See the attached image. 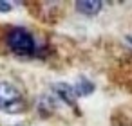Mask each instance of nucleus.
Returning <instances> with one entry per match:
<instances>
[{
  "mask_svg": "<svg viewBox=\"0 0 132 126\" xmlns=\"http://www.w3.org/2000/svg\"><path fill=\"white\" fill-rule=\"evenodd\" d=\"M6 43L9 51L16 56H33L36 51V42L33 34L24 27H11L6 34Z\"/></svg>",
  "mask_w": 132,
  "mask_h": 126,
  "instance_id": "1",
  "label": "nucleus"
},
{
  "mask_svg": "<svg viewBox=\"0 0 132 126\" xmlns=\"http://www.w3.org/2000/svg\"><path fill=\"white\" fill-rule=\"evenodd\" d=\"M26 110V99L18 86L9 81H0V112L4 113H22Z\"/></svg>",
  "mask_w": 132,
  "mask_h": 126,
  "instance_id": "2",
  "label": "nucleus"
},
{
  "mask_svg": "<svg viewBox=\"0 0 132 126\" xmlns=\"http://www.w3.org/2000/svg\"><path fill=\"white\" fill-rule=\"evenodd\" d=\"M53 90L56 92V95L62 101H65L69 106L76 108V94H74V90H72L71 85H67V83H56V85H53Z\"/></svg>",
  "mask_w": 132,
  "mask_h": 126,
  "instance_id": "3",
  "label": "nucleus"
},
{
  "mask_svg": "<svg viewBox=\"0 0 132 126\" xmlns=\"http://www.w3.org/2000/svg\"><path fill=\"white\" fill-rule=\"evenodd\" d=\"M74 6H76L78 13H81L85 16H94V15H98L101 11L103 2H100V0H78Z\"/></svg>",
  "mask_w": 132,
  "mask_h": 126,
  "instance_id": "4",
  "label": "nucleus"
},
{
  "mask_svg": "<svg viewBox=\"0 0 132 126\" xmlns=\"http://www.w3.org/2000/svg\"><path fill=\"white\" fill-rule=\"evenodd\" d=\"M72 90H74L76 95H89V94L94 92V83L81 76V77H78V81H76V85H74Z\"/></svg>",
  "mask_w": 132,
  "mask_h": 126,
  "instance_id": "5",
  "label": "nucleus"
},
{
  "mask_svg": "<svg viewBox=\"0 0 132 126\" xmlns=\"http://www.w3.org/2000/svg\"><path fill=\"white\" fill-rule=\"evenodd\" d=\"M13 7H11V4L9 2H0V13H9Z\"/></svg>",
  "mask_w": 132,
  "mask_h": 126,
  "instance_id": "6",
  "label": "nucleus"
},
{
  "mask_svg": "<svg viewBox=\"0 0 132 126\" xmlns=\"http://www.w3.org/2000/svg\"><path fill=\"white\" fill-rule=\"evenodd\" d=\"M127 42H128V43H132V36H127Z\"/></svg>",
  "mask_w": 132,
  "mask_h": 126,
  "instance_id": "7",
  "label": "nucleus"
}]
</instances>
